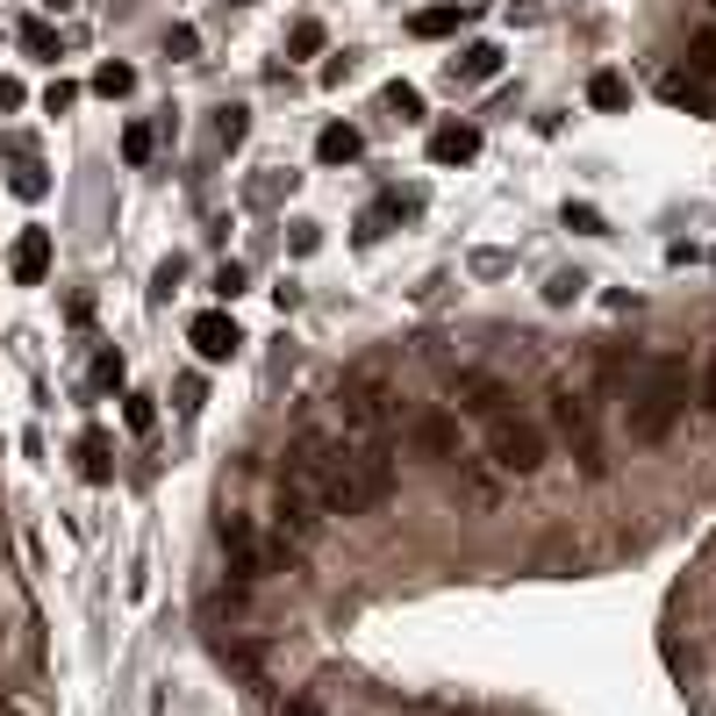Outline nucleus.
I'll use <instances>...</instances> for the list:
<instances>
[{
    "label": "nucleus",
    "mask_w": 716,
    "mask_h": 716,
    "mask_svg": "<svg viewBox=\"0 0 716 716\" xmlns=\"http://www.w3.org/2000/svg\"><path fill=\"white\" fill-rule=\"evenodd\" d=\"M287 474H294L315 501H323V516H365V509H380V501H373V480H365V459H359L352 437L301 430L294 445H287Z\"/></svg>",
    "instance_id": "obj_1"
},
{
    "label": "nucleus",
    "mask_w": 716,
    "mask_h": 716,
    "mask_svg": "<svg viewBox=\"0 0 716 716\" xmlns=\"http://www.w3.org/2000/svg\"><path fill=\"white\" fill-rule=\"evenodd\" d=\"M688 394H695L688 352H660L645 365V380L631 387V402H623V423H631L637 445H666L681 430V416H688Z\"/></svg>",
    "instance_id": "obj_2"
},
{
    "label": "nucleus",
    "mask_w": 716,
    "mask_h": 716,
    "mask_svg": "<svg viewBox=\"0 0 716 716\" xmlns=\"http://www.w3.org/2000/svg\"><path fill=\"white\" fill-rule=\"evenodd\" d=\"M544 423H552V437L573 452V459H581L588 480L609 474V459H602V430H595V402H588L581 387H552V394H544Z\"/></svg>",
    "instance_id": "obj_3"
},
{
    "label": "nucleus",
    "mask_w": 716,
    "mask_h": 716,
    "mask_svg": "<svg viewBox=\"0 0 716 716\" xmlns=\"http://www.w3.org/2000/svg\"><path fill=\"white\" fill-rule=\"evenodd\" d=\"M338 402H344V437H352V445H387V430H394V387H387V373H352Z\"/></svg>",
    "instance_id": "obj_4"
},
{
    "label": "nucleus",
    "mask_w": 716,
    "mask_h": 716,
    "mask_svg": "<svg viewBox=\"0 0 716 716\" xmlns=\"http://www.w3.org/2000/svg\"><path fill=\"white\" fill-rule=\"evenodd\" d=\"M480 430H487V459H495L509 480H530V474L544 466V423H530L523 408H509V416L480 423Z\"/></svg>",
    "instance_id": "obj_5"
},
{
    "label": "nucleus",
    "mask_w": 716,
    "mask_h": 716,
    "mask_svg": "<svg viewBox=\"0 0 716 716\" xmlns=\"http://www.w3.org/2000/svg\"><path fill=\"white\" fill-rule=\"evenodd\" d=\"M272 530H280V538H294V544H315V538H323V501H315L294 474H280V487H272Z\"/></svg>",
    "instance_id": "obj_6"
},
{
    "label": "nucleus",
    "mask_w": 716,
    "mask_h": 716,
    "mask_svg": "<svg viewBox=\"0 0 716 716\" xmlns=\"http://www.w3.org/2000/svg\"><path fill=\"white\" fill-rule=\"evenodd\" d=\"M452 408L474 416V423H495V416H509V408H516V394H509V380L480 373V365H459V373H452Z\"/></svg>",
    "instance_id": "obj_7"
},
{
    "label": "nucleus",
    "mask_w": 716,
    "mask_h": 716,
    "mask_svg": "<svg viewBox=\"0 0 716 716\" xmlns=\"http://www.w3.org/2000/svg\"><path fill=\"white\" fill-rule=\"evenodd\" d=\"M408 445H416L423 459L452 466V459H459V408H452V402L416 408V416H408Z\"/></svg>",
    "instance_id": "obj_8"
},
{
    "label": "nucleus",
    "mask_w": 716,
    "mask_h": 716,
    "mask_svg": "<svg viewBox=\"0 0 716 716\" xmlns=\"http://www.w3.org/2000/svg\"><path fill=\"white\" fill-rule=\"evenodd\" d=\"M452 487H459V501H474L480 516H495L501 509V466L495 459H452Z\"/></svg>",
    "instance_id": "obj_9"
},
{
    "label": "nucleus",
    "mask_w": 716,
    "mask_h": 716,
    "mask_svg": "<svg viewBox=\"0 0 716 716\" xmlns=\"http://www.w3.org/2000/svg\"><path fill=\"white\" fill-rule=\"evenodd\" d=\"M187 344H194V352H201L208 365H222V359H237L243 330H237V323H230V315H222V309H201V315H194V323H187Z\"/></svg>",
    "instance_id": "obj_10"
},
{
    "label": "nucleus",
    "mask_w": 716,
    "mask_h": 716,
    "mask_svg": "<svg viewBox=\"0 0 716 716\" xmlns=\"http://www.w3.org/2000/svg\"><path fill=\"white\" fill-rule=\"evenodd\" d=\"M8 272L22 287H43V272H51V230L43 222H29L22 237H14V251H8Z\"/></svg>",
    "instance_id": "obj_11"
},
{
    "label": "nucleus",
    "mask_w": 716,
    "mask_h": 716,
    "mask_svg": "<svg viewBox=\"0 0 716 716\" xmlns=\"http://www.w3.org/2000/svg\"><path fill=\"white\" fill-rule=\"evenodd\" d=\"M474 151H480L474 122H445V129H430V165H466Z\"/></svg>",
    "instance_id": "obj_12"
},
{
    "label": "nucleus",
    "mask_w": 716,
    "mask_h": 716,
    "mask_svg": "<svg viewBox=\"0 0 716 716\" xmlns=\"http://www.w3.org/2000/svg\"><path fill=\"white\" fill-rule=\"evenodd\" d=\"M208 645H216V660L230 666L237 681H251V688H266V652H258V645H243V637H208Z\"/></svg>",
    "instance_id": "obj_13"
},
{
    "label": "nucleus",
    "mask_w": 716,
    "mask_h": 716,
    "mask_svg": "<svg viewBox=\"0 0 716 716\" xmlns=\"http://www.w3.org/2000/svg\"><path fill=\"white\" fill-rule=\"evenodd\" d=\"M359 151H365V136L352 129V122H330V129L315 136V158L323 165H359Z\"/></svg>",
    "instance_id": "obj_14"
},
{
    "label": "nucleus",
    "mask_w": 716,
    "mask_h": 716,
    "mask_svg": "<svg viewBox=\"0 0 716 716\" xmlns=\"http://www.w3.org/2000/svg\"><path fill=\"white\" fill-rule=\"evenodd\" d=\"M495 72H501V51H495V43H466V51L452 58V80H466V86L495 80Z\"/></svg>",
    "instance_id": "obj_15"
},
{
    "label": "nucleus",
    "mask_w": 716,
    "mask_h": 716,
    "mask_svg": "<svg viewBox=\"0 0 716 716\" xmlns=\"http://www.w3.org/2000/svg\"><path fill=\"white\" fill-rule=\"evenodd\" d=\"M466 14H474V8H466V0H452V8H423V14H408V29H416L423 43H437V37H452Z\"/></svg>",
    "instance_id": "obj_16"
},
{
    "label": "nucleus",
    "mask_w": 716,
    "mask_h": 716,
    "mask_svg": "<svg viewBox=\"0 0 716 716\" xmlns=\"http://www.w3.org/2000/svg\"><path fill=\"white\" fill-rule=\"evenodd\" d=\"M588 101H595L602 115L631 108V80H623V72H595V80H588Z\"/></svg>",
    "instance_id": "obj_17"
},
{
    "label": "nucleus",
    "mask_w": 716,
    "mask_h": 716,
    "mask_svg": "<svg viewBox=\"0 0 716 716\" xmlns=\"http://www.w3.org/2000/svg\"><path fill=\"white\" fill-rule=\"evenodd\" d=\"M80 474L94 480V487L108 480V437H101V430H86V437H80Z\"/></svg>",
    "instance_id": "obj_18"
},
{
    "label": "nucleus",
    "mask_w": 716,
    "mask_h": 716,
    "mask_svg": "<svg viewBox=\"0 0 716 716\" xmlns=\"http://www.w3.org/2000/svg\"><path fill=\"white\" fill-rule=\"evenodd\" d=\"M631 373H637V352H623V344H616V352H602V387L609 394L631 387Z\"/></svg>",
    "instance_id": "obj_19"
},
{
    "label": "nucleus",
    "mask_w": 716,
    "mask_h": 716,
    "mask_svg": "<svg viewBox=\"0 0 716 716\" xmlns=\"http://www.w3.org/2000/svg\"><path fill=\"white\" fill-rule=\"evenodd\" d=\"M94 94H108V101L136 94V72H129V65H101V72H94Z\"/></svg>",
    "instance_id": "obj_20"
},
{
    "label": "nucleus",
    "mask_w": 716,
    "mask_h": 716,
    "mask_svg": "<svg viewBox=\"0 0 716 716\" xmlns=\"http://www.w3.org/2000/svg\"><path fill=\"white\" fill-rule=\"evenodd\" d=\"M216 136H222V151H237L243 136H251V108H222L216 115Z\"/></svg>",
    "instance_id": "obj_21"
},
{
    "label": "nucleus",
    "mask_w": 716,
    "mask_h": 716,
    "mask_svg": "<svg viewBox=\"0 0 716 716\" xmlns=\"http://www.w3.org/2000/svg\"><path fill=\"white\" fill-rule=\"evenodd\" d=\"M688 72H695V80H716V29L688 43Z\"/></svg>",
    "instance_id": "obj_22"
},
{
    "label": "nucleus",
    "mask_w": 716,
    "mask_h": 716,
    "mask_svg": "<svg viewBox=\"0 0 716 716\" xmlns=\"http://www.w3.org/2000/svg\"><path fill=\"white\" fill-rule=\"evenodd\" d=\"M8 187L22 194V201H43V194H51V173H43V165H22V173H14Z\"/></svg>",
    "instance_id": "obj_23"
},
{
    "label": "nucleus",
    "mask_w": 716,
    "mask_h": 716,
    "mask_svg": "<svg viewBox=\"0 0 716 716\" xmlns=\"http://www.w3.org/2000/svg\"><path fill=\"white\" fill-rule=\"evenodd\" d=\"M22 43H29L37 58H58V29H51V22H37V14L22 22Z\"/></svg>",
    "instance_id": "obj_24"
},
{
    "label": "nucleus",
    "mask_w": 716,
    "mask_h": 716,
    "mask_svg": "<svg viewBox=\"0 0 716 716\" xmlns=\"http://www.w3.org/2000/svg\"><path fill=\"white\" fill-rule=\"evenodd\" d=\"M151 144H158V136H151L144 122H129V129H122V158H129V165H144V158H151Z\"/></svg>",
    "instance_id": "obj_25"
},
{
    "label": "nucleus",
    "mask_w": 716,
    "mask_h": 716,
    "mask_svg": "<svg viewBox=\"0 0 716 716\" xmlns=\"http://www.w3.org/2000/svg\"><path fill=\"white\" fill-rule=\"evenodd\" d=\"M287 51H294V58H315V51H323V22H294Z\"/></svg>",
    "instance_id": "obj_26"
},
{
    "label": "nucleus",
    "mask_w": 716,
    "mask_h": 716,
    "mask_svg": "<svg viewBox=\"0 0 716 716\" xmlns=\"http://www.w3.org/2000/svg\"><path fill=\"white\" fill-rule=\"evenodd\" d=\"M387 108H394V115H423V94H416L408 80H394V86H387Z\"/></svg>",
    "instance_id": "obj_27"
},
{
    "label": "nucleus",
    "mask_w": 716,
    "mask_h": 716,
    "mask_svg": "<svg viewBox=\"0 0 716 716\" xmlns=\"http://www.w3.org/2000/svg\"><path fill=\"white\" fill-rule=\"evenodd\" d=\"M581 287H588V280H581V272H552V287H544V301H559V309H567V301H573V294H581Z\"/></svg>",
    "instance_id": "obj_28"
},
{
    "label": "nucleus",
    "mask_w": 716,
    "mask_h": 716,
    "mask_svg": "<svg viewBox=\"0 0 716 716\" xmlns=\"http://www.w3.org/2000/svg\"><path fill=\"white\" fill-rule=\"evenodd\" d=\"M122 423H129V430H151V423H158V408H151V394H129V408H122Z\"/></svg>",
    "instance_id": "obj_29"
},
{
    "label": "nucleus",
    "mask_w": 716,
    "mask_h": 716,
    "mask_svg": "<svg viewBox=\"0 0 716 716\" xmlns=\"http://www.w3.org/2000/svg\"><path fill=\"white\" fill-rule=\"evenodd\" d=\"M165 51H173V58H194V51H201V37H194L187 22H173V29H165Z\"/></svg>",
    "instance_id": "obj_30"
},
{
    "label": "nucleus",
    "mask_w": 716,
    "mask_h": 716,
    "mask_svg": "<svg viewBox=\"0 0 716 716\" xmlns=\"http://www.w3.org/2000/svg\"><path fill=\"white\" fill-rule=\"evenodd\" d=\"M72 101H80V86H72V80H51V86H43V108H51V115H65Z\"/></svg>",
    "instance_id": "obj_31"
},
{
    "label": "nucleus",
    "mask_w": 716,
    "mask_h": 716,
    "mask_svg": "<svg viewBox=\"0 0 716 716\" xmlns=\"http://www.w3.org/2000/svg\"><path fill=\"white\" fill-rule=\"evenodd\" d=\"M272 716H330V709H323V695H287Z\"/></svg>",
    "instance_id": "obj_32"
},
{
    "label": "nucleus",
    "mask_w": 716,
    "mask_h": 716,
    "mask_svg": "<svg viewBox=\"0 0 716 716\" xmlns=\"http://www.w3.org/2000/svg\"><path fill=\"white\" fill-rule=\"evenodd\" d=\"M94 380H101V387H122V352H101L94 359Z\"/></svg>",
    "instance_id": "obj_33"
},
{
    "label": "nucleus",
    "mask_w": 716,
    "mask_h": 716,
    "mask_svg": "<svg viewBox=\"0 0 716 716\" xmlns=\"http://www.w3.org/2000/svg\"><path fill=\"white\" fill-rule=\"evenodd\" d=\"M695 402L716 416V344H709V365H703V387H695Z\"/></svg>",
    "instance_id": "obj_34"
},
{
    "label": "nucleus",
    "mask_w": 716,
    "mask_h": 716,
    "mask_svg": "<svg viewBox=\"0 0 716 716\" xmlns=\"http://www.w3.org/2000/svg\"><path fill=\"white\" fill-rule=\"evenodd\" d=\"M567 230H588V237H595V230H602V216L581 201V208H567Z\"/></svg>",
    "instance_id": "obj_35"
},
{
    "label": "nucleus",
    "mask_w": 716,
    "mask_h": 716,
    "mask_svg": "<svg viewBox=\"0 0 716 716\" xmlns=\"http://www.w3.org/2000/svg\"><path fill=\"white\" fill-rule=\"evenodd\" d=\"M0 108H22V80H0Z\"/></svg>",
    "instance_id": "obj_36"
},
{
    "label": "nucleus",
    "mask_w": 716,
    "mask_h": 716,
    "mask_svg": "<svg viewBox=\"0 0 716 716\" xmlns=\"http://www.w3.org/2000/svg\"><path fill=\"white\" fill-rule=\"evenodd\" d=\"M0 716H8V695H0Z\"/></svg>",
    "instance_id": "obj_37"
},
{
    "label": "nucleus",
    "mask_w": 716,
    "mask_h": 716,
    "mask_svg": "<svg viewBox=\"0 0 716 716\" xmlns=\"http://www.w3.org/2000/svg\"><path fill=\"white\" fill-rule=\"evenodd\" d=\"M466 8H480V0H466Z\"/></svg>",
    "instance_id": "obj_38"
},
{
    "label": "nucleus",
    "mask_w": 716,
    "mask_h": 716,
    "mask_svg": "<svg viewBox=\"0 0 716 716\" xmlns=\"http://www.w3.org/2000/svg\"><path fill=\"white\" fill-rule=\"evenodd\" d=\"M709 8H716V0H709Z\"/></svg>",
    "instance_id": "obj_39"
}]
</instances>
